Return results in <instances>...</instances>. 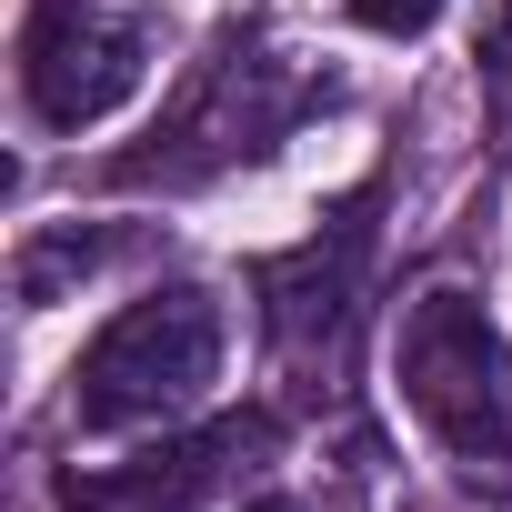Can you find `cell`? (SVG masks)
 Listing matches in <instances>:
<instances>
[{
  "instance_id": "9c48e42d",
  "label": "cell",
  "mask_w": 512,
  "mask_h": 512,
  "mask_svg": "<svg viewBox=\"0 0 512 512\" xmlns=\"http://www.w3.org/2000/svg\"><path fill=\"white\" fill-rule=\"evenodd\" d=\"M482 71H512V0H492V21H482Z\"/></svg>"
},
{
  "instance_id": "3957f363",
  "label": "cell",
  "mask_w": 512,
  "mask_h": 512,
  "mask_svg": "<svg viewBox=\"0 0 512 512\" xmlns=\"http://www.w3.org/2000/svg\"><path fill=\"white\" fill-rule=\"evenodd\" d=\"M392 372H402V402L422 412V432L462 472L512 462V352H502V322L482 312V292H462V282L412 292Z\"/></svg>"
},
{
  "instance_id": "6da1fadb",
  "label": "cell",
  "mask_w": 512,
  "mask_h": 512,
  "mask_svg": "<svg viewBox=\"0 0 512 512\" xmlns=\"http://www.w3.org/2000/svg\"><path fill=\"white\" fill-rule=\"evenodd\" d=\"M332 101H342L332 71L282 61L262 21H231V31L191 61V81L171 91V111L151 121V141L111 161V181H121V191H201V181H231V171H251V161H272V151H282L312 111H332Z\"/></svg>"
},
{
  "instance_id": "ba28073f",
  "label": "cell",
  "mask_w": 512,
  "mask_h": 512,
  "mask_svg": "<svg viewBox=\"0 0 512 512\" xmlns=\"http://www.w3.org/2000/svg\"><path fill=\"white\" fill-rule=\"evenodd\" d=\"M352 21L382 31V41H422V31L442 21V0H352Z\"/></svg>"
},
{
  "instance_id": "8992f818",
  "label": "cell",
  "mask_w": 512,
  "mask_h": 512,
  "mask_svg": "<svg viewBox=\"0 0 512 512\" xmlns=\"http://www.w3.org/2000/svg\"><path fill=\"white\" fill-rule=\"evenodd\" d=\"M262 442H272V412L201 422V432H181V442H151L141 462L61 472V512H211V492L231 482V462H251Z\"/></svg>"
},
{
  "instance_id": "30bf717a",
  "label": "cell",
  "mask_w": 512,
  "mask_h": 512,
  "mask_svg": "<svg viewBox=\"0 0 512 512\" xmlns=\"http://www.w3.org/2000/svg\"><path fill=\"white\" fill-rule=\"evenodd\" d=\"M251 512H292V502H282V492H262V502H251Z\"/></svg>"
},
{
  "instance_id": "52a82bcc",
  "label": "cell",
  "mask_w": 512,
  "mask_h": 512,
  "mask_svg": "<svg viewBox=\"0 0 512 512\" xmlns=\"http://www.w3.org/2000/svg\"><path fill=\"white\" fill-rule=\"evenodd\" d=\"M111 231H81V221H51V231H31L21 241V262H11V292H21V312H51L71 282H91L101 262H111Z\"/></svg>"
},
{
  "instance_id": "7a4b0ae2",
  "label": "cell",
  "mask_w": 512,
  "mask_h": 512,
  "mask_svg": "<svg viewBox=\"0 0 512 512\" xmlns=\"http://www.w3.org/2000/svg\"><path fill=\"white\" fill-rule=\"evenodd\" d=\"M221 352H231V322L201 282H161V292L121 302L71 362V432L111 442V432H151V422L201 412L221 382Z\"/></svg>"
},
{
  "instance_id": "277c9868",
  "label": "cell",
  "mask_w": 512,
  "mask_h": 512,
  "mask_svg": "<svg viewBox=\"0 0 512 512\" xmlns=\"http://www.w3.org/2000/svg\"><path fill=\"white\" fill-rule=\"evenodd\" d=\"M151 71V21L101 11V0H31L21 21V101L41 131H91L111 121Z\"/></svg>"
},
{
  "instance_id": "5b68a950",
  "label": "cell",
  "mask_w": 512,
  "mask_h": 512,
  "mask_svg": "<svg viewBox=\"0 0 512 512\" xmlns=\"http://www.w3.org/2000/svg\"><path fill=\"white\" fill-rule=\"evenodd\" d=\"M372 211H382V181L342 191L322 211V231L282 262H262V322H272V352L292 372H332L342 342H352V292H362V262H372Z\"/></svg>"
}]
</instances>
